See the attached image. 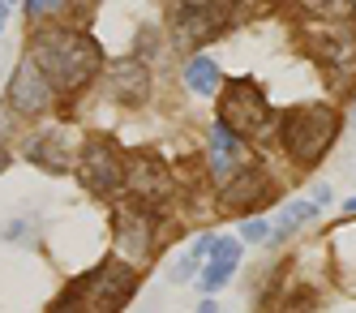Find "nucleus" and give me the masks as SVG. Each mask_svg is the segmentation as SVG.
I'll list each match as a JSON object with an SVG mask.
<instances>
[{
	"label": "nucleus",
	"mask_w": 356,
	"mask_h": 313,
	"mask_svg": "<svg viewBox=\"0 0 356 313\" xmlns=\"http://www.w3.org/2000/svg\"><path fill=\"white\" fill-rule=\"evenodd\" d=\"M31 61L47 73V82H52V86L78 90V86H86L90 77L99 73V61H104V56H99L95 39H86L78 31H47V35L35 39Z\"/></svg>",
	"instance_id": "obj_1"
},
{
	"label": "nucleus",
	"mask_w": 356,
	"mask_h": 313,
	"mask_svg": "<svg viewBox=\"0 0 356 313\" xmlns=\"http://www.w3.org/2000/svg\"><path fill=\"white\" fill-rule=\"evenodd\" d=\"M330 138H335V112L326 103H314V108H296L284 120V146L296 154L300 163H314L326 154Z\"/></svg>",
	"instance_id": "obj_2"
},
{
	"label": "nucleus",
	"mask_w": 356,
	"mask_h": 313,
	"mask_svg": "<svg viewBox=\"0 0 356 313\" xmlns=\"http://www.w3.org/2000/svg\"><path fill=\"white\" fill-rule=\"evenodd\" d=\"M9 103H13L17 112H26V116L43 112L47 103H52V82H47V73L35 61H22L17 65L13 82H9Z\"/></svg>",
	"instance_id": "obj_3"
},
{
	"label": "nucleus",
	"mask_w": 356,
	"mask_h": 313,
	"mask_svg": "<svg viewBox=\"0 0 356 313\" xmlns=\"http://www.w3.org/2000/svg\"><path fill=\"white\" fill-rule=\"evenodd\" d=\"M82 180H86L95 193H116L120 180H124L120 154H116L108 142H90V146L82 150Z\"/></svg>",
	"instance_id": "obj_4"
},
{
	"label": "nucleus",
	"mask_w": 356,
	"mask_h": 313,
	"mask_svg": "<svg viewBox=\"0 0 356 313\" xmlns=\"http://www.w3.org/2000/svg\"><path fill=\"white\" fill-rule=\"evenodd\" d=\"M219 120H227L236 134H253V129L266 120V103H262V95L253 90L249 82H232L227 95H223V116Z\"/></svg>",
	"instance_id": "obj_5"
},
{
	"label": "nucleus",
	"mask_w": 356,
	"mask_h": 313,
	"mask_svg": "<svg viewBox=\"0 0 356 313\" xmlns=\"http://www.w3.org/2000/svg\"><path fill=\"white\" fill-rule=\"evenodd\" d=\"M129 296H134V271L120 266V262H108L90 279V292H86V300L95 309H120Z\"/></svg>",
	"instance_id": "obj_6"
},
{
	"label": "nucleus",
	"mask_w": 356,
	"mask_h": 313,
	"mask_svg": "<svg viewBox=\"0 0 356 313\" xmlns=\"http://www.w3.org/2000/svg\"><path fill=\"white\" fill-rule=\"evenodd\" d=\"M215 26H219L215 5H211V0H193V5H181L172 35H176V43H181V47H193V43H207Z\"/></svg>",
	"instance_id": "obj_7"
},
{
	"label": "nucleus",
	"mask_w": 356,
	"mask_h": 313,
	"mask_svg": "<svg viewBox=\"0 0 356 313\" xmlns=\"http://www.w3.org/2000/svg\"><path fill=\"white\" fill-rule=\"evenodd\" d=\"M236 262H241V245L232 241V236H215L211 241V262H207V271H202V292H219L227 279H232V271H236Z\"/></svg>",
	"instance_id": "obj_8"
},
{
	"label": "nucleus",
	"mask_w": 356,
	"mask_h": 313,
	"mask_svg": "<svg viewBox=\"0 0 356 313\" xmlns=\"http://www.w3.org/2000/svg\"><path fill=\"white\" fill-rule=\"evenodd\" d=\"M124 176H129V189H134L138 198H146V202H159V198L172 193V176H168L155 159H138Z\"/></svg>",
	"instance_id": "obj_9"
},
{
	"label": "nucleus",
	"mask_w": 356,
	"mask_h": 313,
	"mask_svg": "<svg viewBox=\"0 0 356 313\" xmlns=\"http://www.w3.org/2000/svg\"><path fill=\"white\" fill-rule=\"evenodd\" d=\"M146 90H150L146 65H138V61H120V65L112 69V95H116L120 103H142Z\"/></svg>",
	"instance_id": "obj_10"
},
{
	"label": "nucleus",
	"mask_w": 356,
	"mask_h": 313,
	"mask_svg": "<svg viewBox=\"0 0 356 313\" xmlns=\"http://www.w3.org/2000/svg\"><path fill=\"white\" fill-rule=\"evenodd\" d=\"M211 159H215V176H223V180L232 172V163L241 159V134L227 120H215V129H211Z\"/></svg>",
	"instance_id": "obj_11"
},
{
	"label": "nucleus",
	"mask_w": 356,
	"mask_h": 313,
	"mask_svg": "<svg viewBox=\"0 0 356 313\" xmlns=\"http://www.w3.org/2000/svg\"><path fill=\"white\" fill-rule=\"evenodd\" d=\"M219 82H223V73H219L215 56H193V61L185 65V86H189L193 95L211 99V95L219 90Z\"/></svg>",
	"instance_id": "obj_12"
},
{
	"label": "nucleus",
	"mask_w": 356,
	"mask_h": 313,
	"mask_svg": "<svg viewBox=\"0 0 356 313\" xmlns=\"http://www.w3.org/2000/svg\"><path fill=\"white\" fill-rule=\"evenodd\" d=\"M116 241L124 253H134V257H146L150 253V227H146V215H120V227H116Z\"/></svg>",
	"instance_id": "obj_13"
},
{
	"label": "nucleus",
	"mask_w": 356,
	"mask_h": 313,
	"mask_svg": "<svg viewBox=\"0 0 356 313\" xmlns=\"http://www.w3.org/2000/svg\"><path fill=\"white\" fill-rule=\"evenodd\" d=\"M314 215H318V202H314V198H309V202H292L288 211L279 215V223L270 227V236H266V241H284V236H292V232H296L300 223H309Z\"/></svg>",
	"instance_id": "obj_14"
},
{
	"label": "nucleus",
	"mask_w": 356,
	"mask_h": 313,
	"mask_svg": "<svg viewBox=\"0 0 356 313\" xmlns=\"http://www.w3.org/2000/svg\"><path fill=\"white\" fill-rule=\"evenodd\" d=\"M43 142H47V146H35V150H31V159H35V163H43L47 172H65V168H69V159H60L56 150H69L73 142H69L65 134H47Z\"/></svg>",
	"instance_id": "obj_15"
},
{
	"label": "nucleus",
	"mask_w": 356,
	"mask_h": 313,
	"mask_svg": "<svg viewBox=\"0 0 356 313\" xmlns=\"http://www.w3.org/2000/svg\"><path fill=\"white\" fill-rule=\"evenodd\" d=\"M322 56L330 61V65H335V69H348V65H356V39L352 35H330L322 47Z\"/></svg>",
	"instance_id": "obj_16"
},
{
	"label": "nucleus",
	"mask_w": 356,
	"mask_h": 313,
	"mask_svg": "<svg viewBox=\"0 0 356 313\" xmlns=\"http://www.w3.org/2000/svg\"><path fill=\"white\" fill-rule=\"evenodd\" d=\"M262 193V172H241V185L223 189V202L227 206H241V202H253Z\"/></svg>",
	"instance_id": "obj_17"
},
{
	"label": "nucleus",
	"mask_w": 356,
	"mask_h": 313,
	"mask_svg": "<svg viewBox=\"0 0 356 313\" xmlns=\"http://www.w3.org/2000/svg\"><path fill=\"white\" fill-rule=\"evenodd\" d=\"M296 5H305V9L318 13V17H343L352 9V0H296Z\"/></svg>",
	"instance_id": "obj_18"
},
{
	"label": "nucleus",
	"mask_w": 356,
	"mask_h": 313,
	"mask_svg": "<svg viewBox=\"0 0 356 313\" xmlns=\"http://www.w3.org/2000/svg\"><path fill=\"white\" fill-rule=\"evenodd\" d=\"M241 236H245L249 245H262V241L270 236V223H266V219H245V223H241Z\"/></svg>",
	"instance_id": "obj_19"
},
{
	"label": "nucleus",
	"mask_w": 356,
	"mask_h": 313,
	"mask_svg": "<svg viewBox=\"0 0 356 313\" xmlns=\"http://www.w3.org/2000/svg\"><path fill=\"white\" fill-rule=\"evenodd\" d=\"M60 5H65V0H26V13L39 22V17H52V13H60Z\"/></svg>",
	"instance_id": "obj_20"
},
{
	"label": "nucleus",
	"mask_w": 356,
	"mask_h": 313,
	"mask_svg": "<svg viewBox=\"0 0 356 313\" xmlns=\"http://www.w3.org/2000/svg\"><path fill=\"white\" fill-rule=\"evenodd\" d=\"M0 142H9V103L0 108Z\"/></svg>",
	"instance_id": "obj_21"
},
{
	"label": "nucleus",
	"mask_w": 356,
	"mask_h": 313,
	"mask_svg": "<svg viewBox=\"0 0 356 313\" xmlns=\"http://www.w3.org/2000/svg\"><path fill=\"white\" fill-rule=\"evenodd\" d=\"M309 198H314V202H318V206H326V202H330V189H326V185H318V189H314V193H309Z\"/></svg>",
	"instance_id": "obj_22"
},
{
	"label": "nucleus",
	"mask_w": 356,
	"mask_h": 313,
	"mask_svg": "<svg viewBox=\"0 0 356 313\" xmlns=\"http://www.w3.org/2000/svg\"><path fill=\"white\" fill-rule=\"evenodd\" d=\"M343 211H348V215H356V198H348V206H343Z\"/></svg>",
	"instance_id": "obj_23"
},
{
	"label": "nucleus",
	"mask_w": 356,
	"mask_h": 313,
	"mask_svg": "<svg viewBox=\"0 0 356 313\" xmlns=\"http://www.w3.org/2000/svg\"><path fill=\"white\" fill-rule=\"evenodd\" d=\"M5 13H9V5H5V0H0V26H5Z\"/></svg>",
	"instance_id": "obj_24"
},
{
	"label": "nucleus",
	"mask_w": 356,
	"mask_h": 313,
	"mask_svg": "<svg viewBox=\"0 0 356 313\" xmlns=\"http://www.w3.org/2000/svg\"><path fill=\"white\" fill-rule=\"evenodd\" d=\"M352 129H356V108H352Z\"/></svg>",
	"instance_id": "obj_25"
},
{
	"label": "nucleus",
	"mask_w": 356,
	"mask_h": 313,
	"mask_svg": "<svg viewBox=\"0 0 356 313\" xmlns=\"http://www.w3.org/2000/svg\"><path fill=\"white\" fill-rule=\"evenodd\" d=\"M5 5H13V0H5Z\"/></svg>",
	"instance_id": "obj_26"
}]
</instances>
